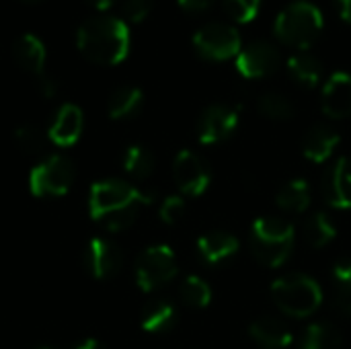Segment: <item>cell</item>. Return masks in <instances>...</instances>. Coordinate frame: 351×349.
<instances>
[{"mask_svg":"<svg viewBox=\"0 0 351 349\" xmlns=\"http://www.w3.org/2000/svg\"><path fill=\"white\" fill-rule=\"evenodd\" d=\"M197 253L210 265L224 263L239 253V239L222 230L208 232L197 239Z\"/></svg>","mask_w":351,"mask_h":349,"instance_id":"18","label":"cell"},{"mask_svg":"<svg viewBox=\"0 0 351 349\" xmlns=\"http://www.w3.org/2000/svg\"><path fill=\"white\" fill-rule=\"evenodd\" d=\"M14 142L16 146L25 152V154H31V156H37L45 150V134L35 128V125H21L14 130Z\"/></svg>","mask_w":351,"mask_h":349,"instance_id":"30","label":"cell"},{"mask_svg":"<svg viewBox=\"0 0 351 349\" xmlns=\"http://www.w3.org/2000/svg\"><path fill=\"white\" fill-rule=\"evenodd\" d=\"M12 53H14L16 64L25 72L37 74V76L45 74L43 72V68H45V45H43V41L37 35H31V33L21 35L14 41Z\"/></svg>","mask_w":351,"mask_h":349,"instance_id":"19","label":"cell"},{"mask_svg":"<svg viewBox=\"0 0 351 349\" xmlns=\"http://www.w3.org/2000/svg\"><path fill=\"white\" fill-rule=\"evenodd\" d=\"M294 226L278 216H261L251 226V251L265 267H280L294 249Z\"/></svg>","mask_w":351,"mask_h":349,"instance_id":"3","label":"cell"},{"mask_svg":"<svg viewBox=\"0 0 351 349\" xmlns=\"http://www.w3.org/2000/svg\"><path fill=\"white\" fill-rule=\"evenodd\" d=\"M337 237V228L331 222V218L323 212L313 214L306 222H304V239L311 247L315 249H323L327 247L333 239Z\"/></svg>","mask_w":351,"mask_h":349,"instance_id":"25","label":"cell"},{"mask_svg":"<svg viewBox=\"0 0 351 349\" xmlns=\"http://www.w3.org/2000/svg\"><path fill=\"white\" fill-rule=\"evenodd\" d=\"M257 107H259V111H261L265 117L278 119V121L294 117V111H296L292 99L286 97V95L280 93V91H265V93L259 97Z\"/></svg>","mask_w":351,"mask_h":349,"instance_id":"26","label":"cell"},{"mask_svg":"<svg viewBox=\"0 0 351 349\" xmlns=\"http://www.w3.org/2000/svg\"><path fill=\"white\" fill-rule=\"evenodd\" d=\"M253 341L263 349H286L292 346V331L276 317H261L249 329Z\"/></svg>","mask_w":351,"mask_h":349,"instance_id":"17","label":"cell"},{"mask_svg":"<svg viewBox=\"0 0 351 349\" xmlns=\"http://www.w3.org/2000/svg\"><path fill=\"white\" fill-rule=\"evenodd\" d=\"M321 105L323 111L329 117L341 119L351 113V74L337 70L333 72L321 93Z\"/></svg>","mask_w":351,"mask_h":349,"instance_id":"13","label":"cell"},{"mask_svg":"<svg viewBox=\"0 0 351 349\" xmlns=\"http://www.w3.org/2000/svg\"><path fill=\"white\" fill-rule=\"evenodd\" d=\"M282 62L280 49L267 39H253L241 47L237 56V70L247 78H261L278 70Z\"/></svg>","mask_w":351,"mask_h":349,"instance_id":"9","label":"cell"},{"mask_svg":"<svg viewBox=\"0 0 351 349\" xmlns=\"http://www.w3.org/2000/svg\"><path fill=\"white\" fill-rule=\"evenodd\" d=\"M76 45L86 60L113 66L123 62L130 51V29L119 16L95 14L78 27Z\"/></svg>","mask_w":351,"mask_h":349,"instance_id":"2","label":"cell"},{"mask_svg":"<svg viewBox=\"0 0 351 349\" xmlns=\"http://www.w3.org/2000/svg\"><path fill=\"white\" fill-rule=\"evenodd\" d=\"M82 125H84V117H82L80 107L66 103L58 109V113L47 130V138L51 144H56L60 148L74 146L82 134Z\"/></svg>","mask_w":351,"mask_h":349,"instance_id":"15","label":"cell"},{"mask_svg":"<svg viewBox=\"0 0 351 349\" xmlns=\"http://www.w3.org/2000/svg\"><path fill=\"white\" fill-rule=\"evenodd\" d=\"M173 179L183 195L197 197L210 185V169L193 150H181L173 163Z\"/></svg>","mask_w":351,"mask_h":349,"instance_id":"10","label":"cell"},{"mask_svg":"<svg viewBox=\"0 0 351 349\" xmlns=\"http://www.w3.org/2000/svg\"><path fill=\"white\" fill-rule=\"evenodd\" d=\"M195 49L210 60H228L241 51V33L224 21H210L193 33Z\"/></svg>","mask_w":351,"mask_h":349,"instance_id":"8","label":"cell"},{"mask_svg":"<svg viewBox=\"0 0 351 349\" xmlns=\"http://www.w3.org/2000/svg\"><path fill=\"white\" fill-rule=\"evenodd\" d=\"M214 0H179V4L189 10V12H199V10H206Z\"/></svg>","mask_w":351,"mask_h":349,"instance_id":"35","label":"cell"},{"mask_svg":"<svg viewBox=\"0 0 351 349\" xmlns=\"http://www.w3.org/2000/svg\"><path fill=\"white\" fill-rule=\"evenodd\" d=\"M123 255L119 247L107 239H90L84 249V267L97 280H111L119 274Z\"/></svg>","mask_w":351,"mask_h":349,"instance_id":"12","label":"cell"},{"mask_svg":"<svg viewBox=\"0 0 351 349\" xmlns=\"http://www.w3.org/2000/svg\"><path fill=\"white\" fill-rule=\"evenodd\" d=\"M288 70L292 74V78L304 86H315L319 84L321 76H323V64L321 60L311 53L308 49H298L288 58Z\"/></svg>","mask_w":351,"mask_h":349,"instance_id":"20","label":"cell"},{"mask_svg":"<svg viewBox=\"0 0 351 349\" xmlns=\"http://www.w3.org/2000/svg\"><path fill=\"white\" fill-rule=\"evenodd\" d=\"M181 298L191 309H206L212 302V288L197 276H187L181 284Z\"/></svg>","mask_w":351,"mask_h":349,"instance_id":"29","label":"cell"},{"mask_svg":"<svg viewBox=\"0 0 351 349\" xmlns=\"http://www.w3.org/2000/svg\"><path fill=\"white\" fill-rule=\"evenodd\" d=\"M39 349H49V348H39Z\"/></svg>","mask_w":351,"mask_h":349,"instance_id":"40","label":"cell"},{"mask_svg":"<svg viewBox=\"0 0 351 349\" xmlns=\"http://www.w3.org/2000/svg\"><path fill=\"white\" fill-rule=\"evenodd\" d=\"M179 272L177 257L167 245H152L136 259V282L142 292H154L175 280Z\"/></svg>","mask_w":351,"mask_h":349,"instance_id":"7","label":"cell"},{"mask_svg":"<svg viewBox=\"0 0 351 349\" xmlns=\"http://www.w3.org/2000/svg\"><path fill=\"white\" fill-rule=\"evenodd\" d=\"M88 6H93V8H97V10H107L115 0H84Z\"/></svg>","mask_w":351,"mask_h":349,"instance_id":"36","label":"cell"},{"mask_svg":"<svg viewBox=\"0 0 351 349\" xmlns=\"http://www.w3.org/2000/svg\"><path fill=\"white\" fill-rule=\"evenodd\" d=\"M323 195L329 206L337 210H351V158L341 156L335 160L325 177Z\"/></svg>","mask_w":351,"mask_h":349,"instance_id":"14","label":"cell"},{"mask_svg":"<svg viewBox=\"0 0 351 349\" xmlns=\"http://www.w3.org/2000/svg\"><path fill=\"white\" fill-rule=\"evenodd\" d=\"M339 144V134L335 130H331L329 125H313L304 138H302V154L311 160V163H325L333 156L335 148Z\"/></svg>","mask_w":351,"mask_h":349,"instance_id":"16","label":"cell"},{"mask_svg":"<svg viewBox=\"0 0 351 349\" xmlns=\"http://www.w3.org/2000/svg\"><path fill=\"white\" fill-rule=\"evenodd\" d=\"M341 333L329 323H313L300 339V349H341Z\"/></svg>","mask_w":351,"mask_h":349,"instance_id":"24","label":"cell"},{"mask_svg":"<svg viewBox=\"0 0 351 349\" xmlns=\"http://www.w3.org/2000/svg\"><path fill=\"white\" fill-rule=\"evenodd\" d=\"M152 200L154 193L150 191H144L119 179H105L90 187L88 214L107 230L119 232L130 228L136 222L140 210L152 204Z\"/></svg>","mask_w":351,"mask_h":349,"instance_id":"1","label":"cell"},{"mask_svg":"<svg viewBox=\"0 0 351 349\" xmlns=\"http://www.w3.org/2000/svg\"><path fill=\"white\" fill-rule=\"evenodd\" d=\"M311 187L304 179H294L290 183H286L278 195H276V204L280 206V210L290 212V214H302L306 212V208L311 206Z\"/></svg>","mask_w":351,"mask_h":349,"instance_id":"23","label":"cell"},{"mask_svg":"<svg viewBox=\"0 0 351 349\" xmlns=\"http://www.w3.org/2000/svg\"><path fill=\"white\" fill-rule=\"evenodd\" d=\"M177 321V311L169 300H152L142 311L140 325L146 333H165L173 329Z\"/></svg>","mask_w":351,"mask_h":349,"instance_id":"21","label":"cell"},{"mask_svg":"<svg viewBox=\"0 0 351 349\" xmlns=\"http://www.w3.org/2000/svg\"><path fill=\"white\" fill-rule=\"evenodd\" d=\"M185 210H187V206L181 195H169L160 204V220L169 226H175L185 218Z\"/></svg>","mask_w":351,"mask_h":349,"instance_id":"31","label":"cell"},{"mask_svg":"<svg viewBox=\"0 0 351 349\" xmlns=\"http://www.w3.org/2000/svg\"><path fill=\"white\" fill-rule=\"evenodd\" d=\"M74 177L76 171L72 160L64 154H51L33 167L29 175V189L35 197H60L70 191Z\"/></svg>","mask_w":351,"mask_h":349,"instance_id":"6","label":"cell"},{"mask_svg":"<svg viewBox=\"0 0 351 349\" xmlns=\"http://www.w3.org/2000/svg\"><path fill=\"white\" fill-rule=\"evenodd\" d=\"M224 6L228 10L230 16H234L237 21H251L259 6H261V0H224Z\"/></svg>","mask_w":351,"mask_h":349,"instance_id":"32","label":"cell"},{"mask_svg":"<svg viewBox=\"0 0 351 349\" xmlns=\"http://www.w3.org/2000/svg\"><path fill=\"white\" fill-rule=\"evenodd\" d=\"M150 8H152V0H123L121 2L123 21H130V23H140L142 19H146Z\"/></svg>","mask_w":351,"mask_h":349,"instance_id":"33","label":"cell"},{"mask_svg":"<svg viewBox=\"0 0 351 349\" xmlns=\"http://www.w3.org/2000/svg\"><path fill=\"white\" fill-rule=\"evenodd\" d=\"M274 29L282 41L304 49L323 29V12L311 0H292L278 12Z\"/></svg>","mask_w":351,"mask_h":349,"instance_id":"4","label":"cell"},{"mask_svg":"<svg viewBox=\"0 0 351 349\" xmlns=\"http://www.w3.org/2000/svg\"><path fill=\"white\" fill-rule=\"evenodd\" d=\"M335 284V309L341 315H351V261H339L333 267Z\"/></svg>","mask_w":351,"mask_h":349,"instance_id":"28","label":"cell"},{"mask_svg":"<svg viewBox=\"0 0 351 349\" xmlns=\"http://www.w3.org/2000/svg\"><path fill=\"white\" fill-rule=\"evenodd\" d=\"M144 95L138 86H119L107 101V113L111 119H128L140 111Z\"/></svg>","mask_w":351,"mask_h":349,"instance_id":"22","label":"cell"},{"mask_svg":"<svg viewBox=\"0 0 351 349\" xmlns=\"http://www.w3.org/2000/svg\"><path fill=\"white\" fill-rule=\"evenodd\" d=\"M23 2H37V0H23Z\"/></svg>","mask_w":351,"mask_h":349,"instance_id":"39","label":"cell"},{"mask_svg":"<svg viewBox=\"0 0 351 349\" xmlns=\"http://www.w3.org/2000/svg\"><path fill=\"white\" fill-rule=\"evenodd\" d=\"M39 91H41V95H43V97L51 99V97L58 93V82H56L51 76L41 74V76H39Z\"/></svg>","mask_w":351,"mask_h":349,"instance_id":"34","label":"cell"},{"mask_svg":"<svg viewBox=\"0 0 351 349\" xmlns=\"http://www.w3.org/2000/svg\"><path fill=\"white\" fill-rule=\"evenodd\" d=\"M339 4V10H341V16L351 21V0H337Z\"/></svg>","mask_w":351,"mask_h":349,"instance_id":"38","label":"cell"},{"mask_svg":"<svg viewBox=\"0 0 351 349\" xmlns=\"http://www.w3.org/2000/svg\"><path fill=\"white\" fill-rule=\"evenodd\" d=\"M123 169L134 179H148L154 171V156L144 146H130L123 152Z\"/></svg>","mask_w":351,"mask_h":349,"instance_id":"27","label":"cell"},{"mask_svg":"<svg viewBox=\"0 0 351 349\" xmlns=\"http://www.w3.org/2000/svg\"><path fill=\"white\" fill-rule=\"evenodd\" d=\"M271 296L284 315L296 319L311 317L323 302L321 286L304 274H288L278 278L271 286Z\"/></svg>","mask_w":351,"mask_h":349,"instance_id":"5","label":"cell"},{"mask_svg":"<svg viewBox=\"0 0 351 349\" xmlns=\"http://www.w3.org/2000/svg\"><path fill=\"white\" fill-rule=\"evenodd\" d=\"M239 125V107L214 103L204 109L197 121V138L202 144H218L226 140Z\"/></svg>","mask_w":351,"mask_h":349,"instance_id":"11","label":"cell"},{"mask_svg":"<svg viewBox=\"0 0 351 349\" xmlns=\"http://www.w3.org/2000/svg\"><path fill=\"white\" fill-rule=\"evenodd\" d=\"M74 349H105V346H103L101 341H97V339L90 337V339H84L80 346H76Z\"/></svg>","mask_w":351,"mask_h":349,"instance_id":"37","label":"cell"}]
</instances>
